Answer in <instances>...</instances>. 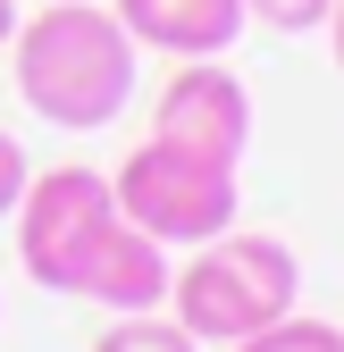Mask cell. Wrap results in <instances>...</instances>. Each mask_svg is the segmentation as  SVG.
Instances as JSON below:
<instances>
[{
  "label": "cell",
  "mask_w": 344,
  "mask_h": 352,
  "mask_svg": "<svg viewBox=\"0 0 344 352\" xmlns=\"http://www.w3.org/2000/svg\"><path fill=\"white\" fill-rule=\"evenodd\" d=\"M168 277H177L168 243H151L143 227L109 218V227L93 235V252L76 260L67 294H76V302H101V311H160V302H168Z\"/></svg>",
  "instance_id": "6"
},
{
  "label": "cell",
  "mask_w": 344,
  "mask_h": 352,
  "mask_svg": "<svg viewBox=\"0 0 344 352\" xmlns=\"http://www.w3.org/2000/svg\"><path fill=\"white\" fill-rule=\"evenodd\" d=\"M327 9H336V0H244V17L269 25V34H319Z\"/></svg>",
  "instance_id": "10"
},
{
  "label": "cell",
  "mask_w": 344,
  "mask_h": 352,
  "mask_svg": "<svg viewBox=\"0 0 344 352\" xmlns=\"http://www.w3.org/2000/svg\"><path fill=\"white\" fill-rule=\"evenodd\" d=\"M109 193H118V218H126V227H143V235L168 243V252H193V243H210V235H227L235 210H244L227 160L177 151V143H160V135L118 160Z\"/></svg>",
  "instance_id": "3"
},
{
  "label": "cell",
  "mask_w": 344,
  "mask_h": 352,
  "mask_svg": "<svg viewBox=\"0 0 344 352\" xmlns=\"http://www.w3.org/2000/svg\"><path fill=\"white\" fill-rule=\"evenodd\" d=\"M151 135L177 143V151L244 168V151H252V93H244V76L227 59H177V76L160 84Z\"/></svg>",
  "instance_id": "5"
},
{
  "label": "cell",
  "mask_w": 344,
  "mask_h": 352,
  "mask_svg": "<svg viewBox=\"0 0 344 352\" xmlns=\"http://www.w3.org/2000/svg\"><path fill=\"white\" fill-rule=\"evenodd\" d=\"M93 352H202V344H193L177 319H160V311H118Z\"/></svg>",
  "instance_id": "8"
},
{
  "label": "cell",
  "mask_w": 344,
  "mask_h": 352,
  "mask_svg": "<svg viewBox=\"0 0 344 352\" xmlns=\"http://www.w3.org/2000/svg\"><path fill=\"white\" fill-rule=\"evenodd\" d=\"M303 302V260L277 235H210L185 252V269L168 277V319L193 344H244L269 319H286Z\"/></svg>",
  "instance_id": "2"
},
{
  "label": "cell",
  "mask_w": 344,
  "mask_h": 352,
  "mask_svg": "<svg viewBox=\"0 0 344 352\" xmlns=\"http://www.w3.org/2000/svg\"><path fill=\"white\" fill-rule=\"evenodd\" d=\"M118 25L135 34V51H168V59H227L244 42V0H109Z\"/></svg>",
  "instance_id": "7"
},
{
  "label": "cell",
  "mask_w": 344,
  "mask_h": 352,
  "mask_svg": "<svg viewBox=\"0 0 344 352\" xmlns=\"http://www.w3.org/2000/svg\"><path fill=\"white\" fill-rule=\"evenodd\" d=\"M9 42H17V101L59 135H101L135 101L143 51L101 0H42L34 17H17Z\"/></svg>",
  "instance_id": "1"
},
{
  "label": "cell",
  "mask_w": 344,
  "mask_h": 352,
  "mask_svg": "<svg viewBox=\"0 0 344 352\" xmlns=\"http://www.w3.org/2000/svg\"><path fill=\"white\" fill-rule=\"evenodd\" d=\"M327 42H336V67H344V0L327 9Z\"/></svg>",
  "instance_id": "12"
},
{
  "label": "cell",
  "mask_w": 344,
  "mask_h": 352,
  "mask_svg": "<svg viewBox=\"0 0 344 352\" xmlns=\"http://www.w3.org/2000/svg\"><path fill=\"white\" fill-rule=\"evenodd\" d=\"M227 352H344V327L286 311V319H269L261 336H244V344H227Z\"/></svg>",
  "instance_id": "9"
},
{
  "label": "cell",
  "mask_w": 344,
  "mask_h": 352,
  "mask_svg": "<svg viewBox=\"0 0 344 352\" xmlns=\"http://www.w3.org/2000/svg\"><path fill=\"white\" fill-rule=\"evenodd\" d=\"M9 34H17V0H0V51H9Z\"/></svg>",
  "instance_id": "13"
},
{
  "label": "cell",
  "mask_w": 344,
  "mask_h": 352,
  "mask_svg": "<svg viewBox=\"0 0 344 352\" xmlns=\"http://www.w3.org/2000/svg\"><path fill=\"white\" fill-rule=\"evenodd\" d=\"M25 176H34V160L17 151V135H0V218L17 210V193H25Z\"/></svg>",
  "instance_id": "11"
},
{
  "label": "cell",
  "mask_w": 344,
  "mask_h": 352,
  "mask_svg": "<svg viewBox=\"0 0 344 352\" xmlns=\"http://www.w3.org/2000/svg\"><path fill=\"white\" fill-rule=\"evenodd\" d=\"M9 218H17V269L34 285L67 294L76 260L93 252V235L118 218V193H109L101 168H42V176H25V193H17Z\"/></svg>",
  "instance_id": "4"
}]
</instances>
